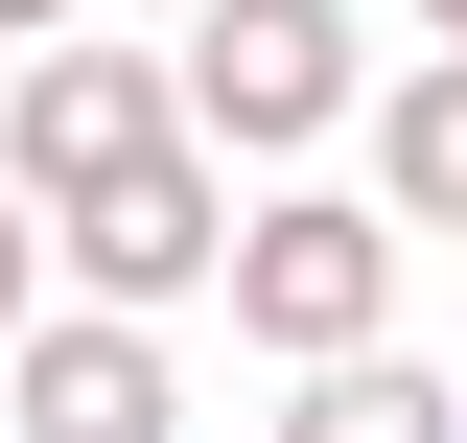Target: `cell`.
Listing matches in <instances>:
<instances>
[{
	"instance_id": "1",
	"label": "cell",
	"mask_w": 467,
	"mask_h": 443,
	"mask_svg": "<svg viewBox=\"0 0 467 443\" xmlns=\"http://www.w3.org/2000/svg\"><path fill=\"white\" fill-rule=\"evenodd\" d=\"M164 94H187V140H211V164H304V140H350V117H374V47H350V0H187Z\"/></svg>"
},
{
	"instance_id": "2",
	"label": "cell",
	"mask_w": 467,
	"mask_h": 443,
	"mask_svg": "<svg viewBox=\"0 0 467 443\" xmlns=\"http://www.w3.org/2000/svg\"><path fill=\"white\" fill-rule=\"evenodd\" d=\"M211 304L281 350V374H327V350H374V327H398V211H374V187H257Z\"/></svg>"
},
{
	"instance_id": "3",
	"label": "cell",
	"mask_w": 467,
	"mask_h": 443,
	"mask_svg": "<svg viewBox=\"0 0 467 443\" xmlns=\"http://www.w3.org/2000/svg\"><path fill=\"white\" fill-rule=\"evenodd\" d=\"M47 257H70V304H140V327H164V304H211V280H234V164L164 117L140 164L47 187Z\"/></svg>"
},
{
	"instance_id": "4",
	"label": "cell",
	"mask_w": 467,
	"mask_h": 443,
	"mask_svg": "<svg viewBox=\"0 0 467 443\" xmlns=\"http://www.w3.org/2000/svg\"><path fill=\"white\" fill-rule=\"evenodd\" d=\"M0 420L24 443H187V374H164L140 304H47V327L0 350Z\"/></svg>"
},
{
	"instance_id": "5",
	"label": "cell",
	"mask_w": 467,
	"mask_h": 443,
	"mask_svg": "<svg viewBox=\"0 0 467 443\" xmlns=\"http://www.w3.org/2000/svg\"><path fill=\"white\" fill-rule=\"evenodd\" d=\"M164 117H187V94H164L140 47H24V70H0V187L47 211V187H94V164H140Z\"/></svg>"
},
{
	"instance_id": "6",
	"label": "cell",
	"mask_w": 467,
	"mask_h": 443,
	"mask_svg": "<svg viewBox=\"0 0 467 443\" xmlns=\"http://www.w3.org/2000/svg\"><path fill=\"white\" fill-rule=\"evenodd\" d=\"M374 211H398V233H467V47H420L398 94H374Z\"/></svg>"
},
{
	"instance_id": "7",
	"label": "cell",
	"mask_w": 467,
	"mask_h": 443,
	"mask_svg": "<svg viewBox=\"0 0 467 443\" xmlns=\"http://www.w3.org/2000/svg\"><path fill=\"white\" fill-rule=\"evenodd\" d=\"M281 443H467V374H398V350H327L281 397Z\"/></svg>"
},
{
	"instance_id": "8",
	"label": "cell",
	"mask_w": 467,
	"mask_h": 443,
	"mask_svg": "<svg viewBox=\"0 0 467 443\" xmlns=\"http://www.w3.org/2000/svg\"><path fill=\"white\" fill-rule=\"evenodd\" d=\"M47 327V211H24V187H0V350Z\"/></svg>"
},
{
	"instance_id": "9",
	"label": "cell",
	"mask_w": 467,
	"mask_h": 443,
	"mask_svg": "<svg viewBox=\"0 0 467 443\" xmlns=\"http://www.w3.org/2000/svg\"><path fill=\"white\" fill-rule=\"evenodd\" d=\"M0 47H70V0H0Z\"/></svg>"
},
{
	"instance_id": "10",
	"label": "cell",
	"mask_w": 467,
	"mask_h": 443,
	"mask_svg": "<svg viewBox=\"0 0 467 443\" xmlns=\"http://www.w3.org/2000/svg\"><path fill=\"white\" fill-rule=\"evenodd\" d=\"M398 24H420V47H467V0H398Z\"/></svg>"
}]
</instances>
